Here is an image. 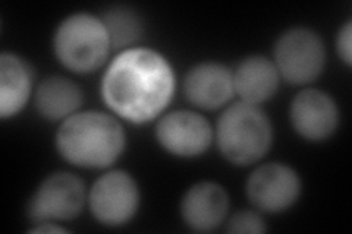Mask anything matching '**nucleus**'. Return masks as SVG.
I'll return each mask as SVG.
<instances>
[{
    "label": "nucleus",
    "instance_id": "6ab92c4d",
    "mask_svg": "<svg viewBox=\"0 0 352 234\" xmlns=\"http://www.w3.org/2000/svg\"><path fill=\"white\" fill-rule=\"evenodd\" d=\"M31 233H66V229L59 226V222H38L30 230Z\"/></svg>",
    "mask_w": 352,
    "mask_h": 234
},
{
    "label": "nucleus",
    "instance_id": "4468645a",
    "mask_svg": "<svg viewBox=\"0 0 352 234\" xmlns=\"http://www.w3.org/2000/svg\"><path fill=\"white\" fill-rule=\"evenodd\" d=\"M32 91V71L15 53L0 56V116L15 117L27 106Z\"/></svg>",
    "mask_w": 352,
    "mask_h": 234
},
{
    "label": "nucleus",
    "instance_id": "f3484780",
    "mask_svg": "<svg viewBox=\"0 0 352 234\" xmlns=\"http://www.w3.org/2000/svg\"><path fill=\"white\" fill-rule=\"evenodd\" d=\"M229 233H252L260 234L266 233L267 227L263 217L252 209H241L235 213L228 221Z\"/></svg>",
    "mask_w": 352,
    "mask_h": 234
},
{
    "label": "nucleus",
    "instance_id": "9d476101",
    "mask_svg": "<svg viewBox=\"0 0 352 234\" xmlns=\"http://www.w3.org/2000/svg\"><path fill=\"white\" fill-rule=\"evenodd\" d=\"M289 117L292 128L307 141H324L339 126V108L332 95L324 91L304 90L292 100Z\"/></svg>",
    "mask_w": 352,
    "mask_h": 234
},
{
    "label": "nucleus",
    "instance_id": "f03ea898",
    "mask_svg": "<svg viewBox=\"0 0 352 234\" xmlns=\"http://www.w3.org/2000/svg\"><path fill=\"white\" fill-rule=\"evenodd\" d=\"M126 147V135L115 116L103 111H78L62 121L56 148L62 159L82 169H106Z\"/></svg>",
    "mask_w": 352,
    "mask_h": 234
},
{
    "label": "nucleus",
    "instance_id": "7ed1b4c3",
    "mask_svg": "<svg viewBox=\"0 0 352 234\" xmlns=\"http://www.w3.org/2000/svg\"><path fill=\"white\" fill-rule=\"evenodd\" d=\"M214 135L220 154L229 163L251 165L270 150L273 128L269 116L258 106L238 102L219 117Z\"/></svg>",
    "mask_w": 352,
    "mask_h": 234
},
{
    "label": "nucleus",
    "instance_id": "a211bd4d",
    "mask_svg": "<svg viewBox=\"0 0 352 234\" xmlns=\"http://www.w3.org/2000/svg\"><path fill=\"white\" fill-rule=\"evenodd\" d=\"M336 50L339 58L348 66L352 63V22L346 21L339 30L338 37H336Z\"/></svg>",
    "mask_w": 352,
    "mask_h": 234
},
{
    "label": "nucleus",
    "instance_id": "f8f14e48",
    "mask_svg": "<svg viewBox=\"0 0 352 234\" xmlns=\"http://www.w3.org/2000/svg\"><path fill=\"white\" fill-rule=\"evenodd\" d=\"M229 196L226 189L214 182L191 186L181 200V217L195 231H213L228 217Z\"/></svg>",
    "mask_w": 352,
    "mask_h": 234
},
{
    "label": "nucleus",
    "instance_id": "ddd939ff",
    "mask_svg": "<svg viewBox=\"0 0 352 234\" xmlns=\"http://www.w3.org/2000/svg\"><path fill=\"white\" fill-rule=\"evenodd\" d=\"M280 75L276 65L266 56H248L234 71L235 94L241 102L260 106L276 94Z\"/></svg>",
    "mask_w": 352,
    "mask_h": 234
},
{
    "label": "nucleus",
    "instance_id": "f257e3e1",
    "mask_svg": "<svg viewBox=\"0 0 352 234\" xmlns=\"http://www.w3.org/2000/svg\"><path fill=\"white\" fill-rule=\"evenodd\" d=\"M175 86L173 68L162 53L129 47L109 63L102 80V97L118 117L144 125L163 115Z\"/></svg>",
    "mask_w": 352,
    "mask_h": 234
},
{
    "label": "nucleus",
    "instance_id": "423d86ee",
    "mask_svg": "<svg viewBox=\"0 0 352 234\" xmlns=\"http://www.w3.org/2000/svg\"><path fill=\"white\" fill-rule=\"evenodd\" d=\"M87 195L78 176L68 172L50 174L28 200L27 215L34 224L74 220L81 214Z\"/></svg>",
    "mask_w": 352,
    "mask_h": 234
},
{
    "label": "nucleus",
    "instance_id": "39448f33",
    "mask_svg": "<svg viewBox=\"0 0 352 234\" xmlns=\"http://www.w3.org/2000/svg\"><path fill=\"white\" fill-rule=\"evenodd\" d=\"M280 78L292 85H307L322 75L326 65V47L316 31L295 27L274 44V60Z\"/></svg>",
    "mask_w": 352,
    "mask_h": 234
},
{
    "label": "nucleus",
    "instance_id": "20e7f679",
    "mask_svg": "<svg viewBox=\"0 0 352 234\" xmlns=\"http://www.w3.org/2000/svg\"><path fill=\"white\" fill-rule=\"evenodd\" d=\"M53 50L66 69L84 75L102 68L112 43L100 16L78 12L60 22L53 37Z\"/></svg>",
    "mask_w": 352,
    "mask_h": 234
},
{
    "label": "nucleus",
    "instance_id": "dca6fc26",
    "mask_svg": "<svg viewBox=\"0 0 352 234\" xmlns=\"http://www.w3.org/2000/svg\"><path fill=\"white\" fill-rule=\"evenodd\" d=\"M112 49H129L142 34L141 18L126 6H115L102 16Z\"/></svg>",
    "mask_w": 352,
    "mask_h": 234
},
{
    "label": "nucleus",
    "instance_id": "9b49d317",
    "mask_svg": "<svg viewBox=\"0 0 352 234\" xmlns=\"http://www.w3.org/2000/svg\"><path fill=\"white\" fill-rule=\"evenodd\" d=\"M188 102L201 110L226 106L235 94L234 71L220 62H201L188 71L184 81Z\"/></svg>",
    "mask_w": 352,
    "mask_h": 234
},
{
    "label": "nucleus",
    "instance_id": "0eeeda50",
    "mask_svg": "<svg viewBox=\"0 0 352 234\" xmlns=\"http://www.w3.org/2000/svg\"><path fill=\"white\" fill-rule=\"evenodd\" d=\"M93 217L106 227H120L129 222L140 208V187L124 170L100 176L87 195Z\"/></svg>",
    "mask_w": 352,
    "mask_h": 234
},
{
    "label": "nucleus",
    "instance_id": "6e6552de",
    "mask_svg": "<svg viewBox=\"0 0 352 234\" xmlns=\"http://www.w3.org/2000/svg\"><path fill=\"white\" fill-rule=\"evenodd\" d=\"M154 133L160 147L179 159L204 154L214 138L210 121L192 110H175L160 116Z\"/></svg>",
    "mask_w": 352,
    "mask_h": 234
},
{
    "label": "nucleus",
    "instance_id": "2eb2a0df",
    "mask_svg": "<svg viewBox=\"0 0 352 234\" xmlns=\"http://www.w3.org/2000/svg\"><path fill=\"white\" fill-rule=\"evenodd\" d=\"M84 102L82 90L65 76H50L36 91V108L38 115L50 121H63L78 113Z\"/></svg>",
    "mask_w": 352,
    "mask_h": 234
},
{
    "label": "nucleus",
    "instance_id": "1a4fd4ad",
    "mask_svg": "<svg viewBox=\"0 0 352 234\" xmlns=\"http://www.w3.org/2000/svg\"><path fill=\"white\" fill-rule=\"evenodd\" d=\"M247 195L257 211L276 214L291 208L301 195V179L282 163L263 164L247 180Z\"/></svg>",
    "mask_w": 352,
    "mask_h": 234
}]
</instances>
